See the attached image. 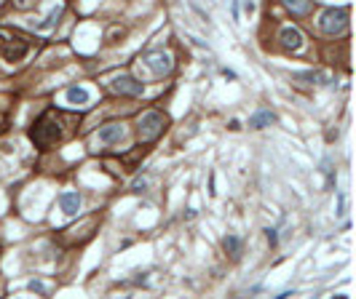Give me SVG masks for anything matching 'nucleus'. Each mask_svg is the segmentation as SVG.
I'll use <instances>...</instances> for the list:
<instances>
[{
	"label": "nucleus",
	"mask_w": 356,
	"mask_h": 299,
	"mask_svg": "<svg viewBox=\"0 0 356 299\" xmlns=\"http://www.w3.org/2000/svg\"><path fill=\"white\" fill-rule=\"evenodd\" d=\"M145 64L150 70H153L155 75H166V72H172V54H166V51H155V54H147L145 56Z\"/></svg>",
	"instance_id": "nucleus-6"
},
{
	"label": "nucleus",
	"mask_w": 356,
	"mask_h": 299,
	"mask_svg": "<svg viewBox=\"0 0 356 299\" xmlns=\"http://www.w3.org/2000/svg\"><path fill=\"white\" fill-rule=\"evenodd\" d=\"M27 51H30V43L19 35H11V37H3L0 35V56L6 62H22Z\"/></svg>",
	"instance_id": "nucleus-4"
},
{
	"label": "nucleus",
	"mask_w": 356,
	"mask_h": 299,
	"mask_svg": "<svg viewBox=\"0 0 356 299\" xmlns=\"http://www.w3.org/2000/svg\"><path fill=\"white\" fill-rule=\"evenodd\" d=\"M222 246H225V251H228L230 257H239V251H241V240L236 238V235H228L222 240Z\"/></svg>",
	"instance_id": "nucleus-13"
},
{
	"label": "nucleus",
	"mask_w": 356,
	"mask_h": 299,
	"mask_svg": "<svg viewBox=\"0 0 356 299\" xmlns=\"http://www.w3.org/2000/svg\"><path fill=\"white\" fill-rule=\"evenodd\" d=\"M145 187H147V179H145V176H137L134 184H131V190H134V192H142Z\"/></svg>",
	"instance_id": "nucleus-15"
},
{
	"label": "nucleus",
	"mask_w": 356,
	"mask_h": 299,
	"mask_svg": "<svg viewBox=\"0 0 356 299\" xmlns=\"http://www.w3.org/2000/svg\"><path fill=\"white\" fill-rule=\"evenodd\" d=\"M265 235H268L270 243H276V230H265Z\"/></svg>",
	"instance_id": "nucleus-17"
},
{
	"label": "nucleus",
	"mask_w": 356,
	"mask_h": 299,
	"mask_svg": "<svg viewBox=\"0 0 356 299\" xmlns=\"http://www.w3.org/2000/svg\"><path fill=\"white\" fill-rule=\"evenodd\" d=\"M110 86L115 93H121V96H139V93L145 91V86L134 78V75H115V78L110 80Z\"/></svg>",
	"instance_id": "nucleus-5"
},
{
	"label": "nucleus",
	"mask_w": 356,
	"mask_h": 299,
	"mask_svg": "<svg viewBox=\"0 0 356 299\" xmlns=\"http://www.w3.org/2000/svg\"><path fill=\"white\" fill-rule=\"evenodd\" d=\"M164 126H166V118L161 115V112H158V110H147L137 120V134H139L142 142H153V139L161 136Z\"/></svg>",
	"instance_id": "nucleus-2"
},
{
	"label": "nucleus",
	"mask_w": 356,
	"mask_h": 299,
	"mask_svg": "<svg viewBox=\"0 0 356 299\" xmlns=\"http://www.w3.org/2000/svg\"><path fill=\"white\" fill-rule=\"evenodd\" d=\"M319 27L327 35H340L348 27V8H327L319 19Z\"/></svg>",
	"instance_id": "nucleus-3"
},
{
	"label": "nucleus",
	"mask_w": 356,
	"mask_h": 299,
	"mask_svg": "<svg viewBox=\"0 0 356 299\" xmlns=\"http://www.w3.org/2000/svg\"><path fill=\"white\" fill-rule=\"evenodd\" d=\"M30 288H32V291H43V283H35V280H32Z\"/></svg>",
	"instance_id": "nucleus-18"
},
{
	"label": "nucleus",
	"mask_w": 356,
	"mask_h": 299,
	"mask_svg": "<svg viewBox=\"0 0 356 299\" xmlns=\"http://www.w3.org/2000/svg\"><path fill=\"white\" fill-rule=\"evenodd\" d=\"M59 136H62V128H59V118H56L54 112H43V115L35 120V126L30 128V139L37 147H49Z\"/></svg>",
	"instance_id": "nucleus-1"
},
{
	"label": "nucleus",
	"mask_w": 356,
	"mask_h": 299,
	"mask_svg": "<svg viewBox=\"0 0 356 299\" xmlns=\"http://www.w3.org/2000/svg\"><path fill=\"white\" fill-rule=\"evenodd\" d=\"M270 123H276V115L270 110H257L255 115L249 118V126L252 128H265V126H270Z\"/></svg>",
	"instance_id": "nucleus-11"
},
{
	"label": "nucleus",
	"mask_w": 356,
	"mask_h": 299,
	"mask_svg": "<svg viewBox=\"0 0 356 299\" xmlns=\"http://www.w3.org/2000/svg\"><path fill=\"white\" fill-rule=\"evenodd\" d=\"M97 139H99L102 144H118L121 139H124V126H121V123H107V126H102L99 134H97Z\"/></svg>",
	"instance_id": "nucleus-8"
},
{
	"label": "nucleus",
	"mask_w": 356,
	"mask_h": 299,
	"mask_svg": "<svg viewBox=\"0 0 356 299\" xmlns=\"http://www.w3.org/2000/svg\"><path fill=\"white\" fill-rule=\"evenodd\" d=\"M345 214V192L337 195V217H343Z\"/></svg>",
	"instance_id": "nucleus-16"
},
{
	"label": "nucleus",
	"mask_w": 356,
	"mask_h": 299,
	"mask_svg": "<svg viewBox=\"0 0 356 299\" xmlns=\"http://www.w3.org/2000/svg\"><path fill=\"white\" fill-rule=\"evenodd\" d=\"M59 206H62V211L67 214V217H75L81 209V195L78 192H62L59 195Z\"/></svg>",
	"instance_id": "nucleus-9"
},
{
	"label": "nucleus",
	"mask_w": 356,
	"mask_h": 299,
	"mask_svg": "<svg viewBox=\"0 0 356 299\" xmlns=\"http://www.w3.org/2000/svg\"><path fill=\"white\" fill-rule=\"evenodd\" d=\"M281 3L292 16H308L313 8V0H281Z\"/></svg>",
	"instance_id": "nucleus-10"
},
{
	"label": "nucleus",
	"mask_w": 356,
	"mask_h": 299,
	"mask_svg": "<svg viewBox=\"0 0 356 299\" xmlns=\"http://www.w3.org/2000/svg\"><path fill=\"white\" fill-rule=\"evenodd\" d=\"M59 14H62V8H54V11H51V16H49V19H46V22L41 24V30H46V27H51V24L56 22V19H59Z\"/></svg>",
	"instance_id": "nucleus-14"
},
{
	"label": "nucleus",
	"mask_w": 356,
	"mask_h": 299,
	"mask_svg": "<svg viewBox=\"0 0 356 299\" xmlns=\"http://www.w3.org/2000/svg\"><path fill=\"white\" fill-rule=\"evenodd\" d=\"M279 40H281V45H284L287 51H297L300 45H303V32H300L297 27H281Z\"/></svg>",
	"instance_id": "nucleus-7"
},
{
	"label": "nucleus",
	"mask_w": 356,
	"mask_h": 299,
	"mask_svg": "<svg viewBox=\"0 0 356 299\" xmlns=\"http://www.w3.org/2000/svg\"><path fill=\"white\" fill-rule=\"evenodd\" d=\"M67 102L75 107H81V105H89V91L86 88H78V86H70L67 88Z\"/></svg>",
	"instance_id": "nucleus-12"
}]
</instances>
